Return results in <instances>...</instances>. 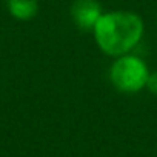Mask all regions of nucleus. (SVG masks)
<instances>
[{
  "label": "nucleus",
  "mask_w": 157,
  "mask_h": 157,
  "mask_svg": "<svg viewBox=\"0 0 157 157\" xmlns=\"http://www.w3.org/2000/svg\"><path fill=\"white\" fill-rule=\"evenodd\" d=\"M148 66L136 56L125 54L116 59L109 69V78L114 88L120 93H139L146 86Z\"/></svg>",
  "instance_id": "obj_2"
},
{
  "label": "nucleus",
  "mask_w": 157,
  "mask_h": 157,
  "mask_svg": "<svg viewBox=\"0 0 157 157\" xmlns=\"http://www.w3.org/2000/svg\"><path fill=\"white\" fill-rule=\"evenodd\" d=\"M8 11L19 20H31L39 11L37 0H6Z\"/></svg>",
  "instance_id": "obj_4"
},
{
  "label": "nucleus",
  "mask_w": 157,
  "mask_h": 157,
  "mask_svg": "<svg viewBox=\"0 0 157 157\" xmlns=\"http://www.w3.org/2000/svg\"><path fill=\"white\" fill-rule=\"evenodd\" d=\"M71 17L78 29L93 31L102 17V6L97 0H74L71 5Z\"/></svg>",
  "instance_id": "obj_3"
},
{
  "label": "nucleus",
  "mask_w": 157,
  "mask_h": 157,
  "mask_svg": "<svg viewBox=\"0 0 157 157\" xmlns=\"http://www.w3.org/2000/svg\"><path fill=\"white\" fill-rule=\"evenodd\" d=\"M96 43L111 57L129 54L143 36V22L140 16L131 11H113L102 14L94 26Z\"/></svg>",
  "instance_id": "obj_1"
},
{
  "label": "nucleus",
  "mask_w": 157,
  "mask_h": 157,
  "mask_svg": "<svg viewBox=\"0 0 157 157\" xmlns=\"http://www.w3.org/2000/svg\"><path fill=\"white\" fill-rule=\"evenodd\" d=\"M146 88L152 94H157V72H149L148 80H146Z\"/></svg>",
  "instance_id": "obj_5"
}]
</instances>
